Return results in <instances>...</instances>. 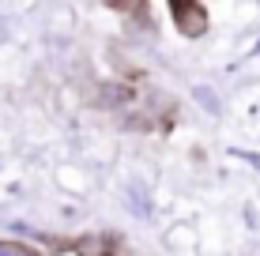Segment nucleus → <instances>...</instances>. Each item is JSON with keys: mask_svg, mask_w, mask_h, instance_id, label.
<instances>
[{"mask_svg": "<svg viewBox=\"0 0 260 256\" xmlns=\"http://www.w3.org/2000/svg\"><path fill=\"white\" fill-rule=\"evenodd\" d=\"M170 15H174V26L185 38H200V34L208 30V8L196 4V0H177V4H170Z\"/></svg>", "mask_w": 260, "mask_h": 256, "instance_id": "obj_1", "label": "nucleus"}, {"mask_svg": "<svg viewBox=\"0 0 260 256\" xmlns=\"http://www.w3.org/2000/svg\"><path fill=\"white\" fill-rule=\"evenodd\" d=\"M0 256H46L26 241H0Z\"/></svg>", "mask_w": 260, "mask_h": 256, "instance_id": "obj_2", "label": "nucleus"}, {"mask_svg": "<svg viewBox=\"0 0 260 256\" xmlns=\"http://www.w3.org/2000/svg\"><path fill=\"white\" fill-rule=\"evenodd\" d=\"M79 256H117V252H113V249H83Z\"/></svg>", "mask_w": 260, "mask_h": 256, "instance_id": "obj_3", "label": "nucleus"}]
</instances>
